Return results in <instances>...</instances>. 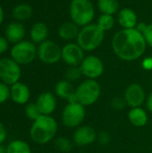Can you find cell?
Listing matches in <instances>:
<instances>
[{
  "instance_id": "obj_1",
  "label": "cell",
  "mask_w": 152,
  "mask_h": 153,
  "mask_svg": "<svg viewBox=\"0 0 152 153\" xmlns=\"http://www.w3.org/2000/svg\"><path fill=\"white\" fill-rule=\"evenodd\" d=\"M114 54L121 60L133 62L141 58L148 47L142 34L136 29H122L112 38Z\"/></svg>"
},
{
  "instance_id": "obj_2",
  "label": "cell",
  "mask_w": 152,
  "mask_h": 153,
  "mask_svg": "<svg viewBox=\"0 0 152 153\" xmlns=\"http://www.w3.org/2000/svg\"><path fill=\"white\" fill-rule=\"evenodd\" d=\"M57 130V122L52 116L41 115L32 122L29 134L33 143L39 145H44L56 138Z\"/></svg>"
},
{
  "instance_id": "obj_3",
  "label": "cell",
  "mask_w": 152,
  "mask_h": 153,
  "mask_svg": "<svg viewBox=\"0 0 152 153\" xmlns=\"http://www.w3.org/2000/svg\"><path fill=\"white\" fill-rule=\"evenodd\" d=\"M105 39V31H103L97 23H90L80 29L76 42L87 52H91L101 46Z\"/></svg>"
},
{
  "instance_id": "obj_4",
  "label": "cell",
  "mask_w": 152,
  "mask_h": 153,
  "mask_svg": "<svg viewBox=\"0 0 152 153\" xmlns=\"http://www.w3.org/2000/svg\"><path fill=\"white\" fill-rule=\"evenodd\" d=\"M69 14L71 21L82 28L92 23L95 17L94 4L90 0H72Z\"/></svg>"
},
{
  "instance_id": "obj_5",
  "label": "cell",
  "mask_w": 152,
  "mask_h": 153,
  "mask_svg": "<svg viewBox=\"0 0 152 153\" xmlns=\"http://www.w3.org/2000/svg\"><path fill=\"white\" fill-rule=\"evenodd\" d=\"M101 92V86L97 80L86 79L75 89V99L84 107H90L99 100Z\"/></svg>"
},
{
  "instance_id": "obj_6",
  "label": "cell",
  "mask_w": 152,
  "mask_h": 153,
  "mask_svg": "<svg viewBox=\"0 0 152 153\" xmlns=\"http://www.w3.org/2000/svg\"><path fill=\"white\" fill-rule=\"evenodd\" d=\"M86 107L81 103L67 102L61 114L63 125L67 128H77L81 126L86 117Z\"/></svg>"
},
{
  "instance_id": "obj_7",
  "label": "cell",
  "mask_w": 152,
  "mask_h": 153,
  "mask_svg": "<svg viewBox=\"0 0 152 153\" xmlns=\"http://www.w3.org/2000/svg\"><path fill=\"white\" fill-rule=\"evenodd\" d=\"M10 56L20 65H29L38 56V48L32 41L22 40L13 46Z\"/></svg>"
},
{
  "instance_id": "obj_8",
  "label": "cell",
  "mask_w": 152,
  "mask_h": 153,
  "mask_svg": "<svg viewBox=\"0 0 152 153\" xmlns=\"http://www.w3.org/2000/svg\"><path fill=\"white\" fill-rule=\"evenodd\" d=\"M22 75L21 65L11 57L0 59V81L9 86L20 82Z\"/></svg>"
},
{
  "instance_id": "obj_9",
  "label": "cell",
  "mask_w": 152,
  "mask_h": 153,
  "mask_svg": "<svg viewBox=\"0 0 152 153\" xmlns=\"http://www.w3.org/2000/svg\"><path fill=\"white\" fill-rule=\"evenodd\" d=\"M38 57L47 65H55L62 59V48L53 40L47 39L38 46Z\"/></svg>"
},
{
  "instance_id": "obj_10",
  "label": "cell",
  "mask_w": 152,
  "mask_h": 153,
  "mask_svg": "<svg viewBox=\"0 0 152 153\" xmlns=\"http://www.w3.org/2000/svg\"><path fill=\"white\" fill-rule=\"evenodd\" d=\"M82 75L87 79L97 80L104 73V63L97 56L90 55L84 57L82 64L80 65Z\"/></svg>"
},
{
  "instance_id": "obj_11",
  "label": "cell",
  "mask_w": 152,
  "mask_h": 153,
  "mask_svg": "<svg viewBox=\"0 0 152 153\" xmlns=\"http://www.w3.org/2000/svg\"><path fill=\"white\" fill-rule=\"evenodd\" d=\"M84 52L77 42H68L62 48V60L68 66H80L85 57Z\"/></svg>"
},
{
  "instance_id": "obj_12",
  "label": "cell",
  "mask_w": 152,
  "mask_h": 153,
  "mask_svg": "<svg viewBox=\"0 0 152 153\" xmlns=\"http://www.w3.org/2000/svg\"><path fill=\"white\" fill-rule=\"evenodd\" d=\"M124 100L130 108L142 107L146 101V92L141 84L133 82L126 87Z\"/></svg>"
},
{
  "instance_id": "obj_13",
  "label": "cell",
  "mask_w": 152,
  "mask_h": 153,
  "mask_svg": "<svg viewBox=\"0 0 152 153\" xmlns=\"http://www.w3.org/2000/svg\"><path fill=\"white\" fill-rule=\"evenodd\" d=\"M98 134L96 130L90 126H81L75 128L73 134V142L79 147H85L97 141Z\"/></svg>"
},
{
  "instance_id": "obj_14",
  "label": "cell",
  "mask_w": 152,
  "mask_h": 153,
  "mask_svg": "<svg viewBox=\"0 0 152 153\" xmlns=\"http://www.w3.org/2000/svg\"><path fill=\"white\" fill-rule=\"evenodd\" d=\"M39 112L43 116H51L57 107L56 96L50 91H44L40 93L35 101Z\"/></svg>"
},
{
  "instance_id": "obj_15",
  "label": "cell",
  "mask_w": 152,
  "mask_h": 153,
  "mask_svg": "<svg viewBox=\"0 0 152 153\" xmlns=\"http://www.w3.org/2000/svg\"><path fill=\"white\" fill-rule=\"evenodd\" d=\"M30 98V91L28 85L18 82L10 86V99L17 105L28 104Z\"/></svg>"
},
{
  "instance_id": "obj_16",
  "label": "cell",
  "mask_w": 152,
  "mask_h": 153,
  "mask_svg": "<svg viewBox=\"0 0 152 153\" xmlns=\"http://www.w3.org/2000/svg\"><path fill=\"white\" fill-rule=\"evenodd\" d=\"M55 94L56 97L62 100H67V102H74L75 99V89L73 88L71 82L67 80L58 81L55 85Z\"/></svg>"
},
{
  "instance_id": "obj_17",
  "label": "cell",
  "mask_w": 152,
  "mask_h": 153,
  "mask_svg": "<svg viewBox=\"0 0 152 153\" xmlns=\"http://www.w3.org/2000/svg\"><path fill=\"white\" fill-rule=\"evenodd\" d=\"M117 22L122 29H133L137 27L138 16L134 10L125 7L119 10L117 14Z\"/></svg>"
},
{
  "instance_id": "obj_18",
  "label": "cell",
  "mask_w": 152,
  "mask_h": 153,
  "mask_svg": "<svg viewBox=\"0 0 152 153\" xmlns=\"http://www.w3.org/2000/svg\"><path fill=\"white\" fill-rule=\"evenodd\" d=\"M25 35V28L20 22H10L5 29V39L13 45L22 41Z\"/></svg>"
},
{
  "instance_id": "obj_19",
  "label": "cell",
  "mask_w": 152,
  "mask_h": 153,
  "mask_svg": "<svg viewBox=\"0 0 152 153\" xmlns=\"http://www.w3.org/2000/svg\"><path fill=\"white\" fill-rule=\"evenodd\" d=\"M127 117H128L129 122L133 126L138 127V128L145 126L149 120V116H148L147 111L142 107L130 108L127 114Z\"/></svg>"
},
{
  "instance_id": "obj_20",
  "label": "cell",
  "mask_w": 152,
  "mask_h": 153,
  "mask_svg": "<svg viewBox=\"0 0 152 153\" xmlns=\"http://www.w3.org/2000/svg\"><path fill=\"white\" fill-rule=\"evenodd\" d=\"M81 27L75 24L73 22L69 21L62 23L58 28V36L66 41H72L76 39L79 34Z\"/></svg>"
},
{
  "instance_id": "obj_21",
  "label": "cell",
  "mask_w": 152,
  "mask_h": 153,
  "mask_svg": "<svg viewBox=\"0 0 152 153\" xmlns=\"http://www.w3.org/2000/svg\"><path fill=\"white\" fill-rule=\"evenodd\" d=\"M48 35V27L45 22H39L34 23L30 30V40L35 44H40L47 40Z\"/></svg>"
},
{
  "instance_id": "obj_22",
  "label": "cell",
  "mask_w": 152,
  "mask_h": 153,
  "mask_svg": "<svg viewBox=\"0 0 152 153\" xmlns=\"http://www.w3.org/2000/svg\"><path fill=\"white\" fill-rule=\"evenodd\" d=\"M33 13V9L30 4L26 3H22L17 5L13 10V17L17 22H23L31 17Z\"/></svg>"
},
{
  "instance_id": "obj_23",
  "label": "cell",
  "mask_w": 152,
  "mask_h": 153,
  "mask_svg": "<svg viewBox=\"0 0 152 153\" xmlns=\"http://www.w3.org/2000/svg\"><path fill=\"white\" fill-rule=\"evenodd\" d=\"M98 8L101 13L114 15L119 11V1L118 0H98Z\"/></svg>"
},
{
  "instance_id": "obj_24",
  "label": "cell",
  "mask_w": 152,
  "mask_h": 153,
  "mask_svg": "<svg viewBox=\"0 0 152 153\" xmlns=\"http://www.w3.org/2000/svg\"><path fill=\"white\" fill-rule=\"evenodd\" d=\"M6 153H32V152L25 141L16 139L6 145Z\"/></svg>"
},
{
  "instance_id": "obj_25",
  "label": "cell",
  "mask_w": 152,
  "mask_h": 153,
  "mask_svg": "<svg viewBox=\"0 0 152 153\" xmlns=\"http://www.w3.org/2000/svg\"><path fill=\"white\" fill-rule=\"evenodd\" d=\"M55 148L60 153H69L73 148V142L65 136L55 138Z\"/></svg>"
},
{
  "instance_id": "obj_26",
  "label": "cell",
  "mask_w": 152,
  "mask_h": 153,
  "mask_svg": "<svg viewBox=\"0 0 152 153\" xmlns=\"http://www.w3.org/2000/svg\"><path fill=\"white\" fill-rule=\"evenodd\" d=\"M115 24H116V19L114 15L111 14L101 13L97 21V25L105 32L112 30Z\"/></svg>"
},
{
  "instance_id": "obj_27",
  "label": "cell",
  "mask_w": 152,
  "mask_h": 153,
  "mask_svg": "<svg viewBox=\"0 0 152 153\" xmlns=\"http://www.w3.org/2000/svg\"><path fill=\"white\" fill-rule=\"evenodd\" d=\"M136 29L142 34L147 45L152 48V23L139 22Z\"/></svg>"
},
{
  "instance_id": "obj_28",
  "label": "cell",
  "mask_w": 152,
  "mask_h": 153,
  "mask_svg": "<svg viewBox=\"0 0 152 153\" xmlns=\"http://www.w3.org/2000/svg\"><path fill=\"white\" fill-rule=\"evenodd\" d=\"M25 115L32 122L35 121L36 119H38L41 116V114H40V112H39V108H38L35 102H30V103L26 104Z\"/></svg>"
},
{
  "instance_id": "obj_29",
  "label": "cell",
  "mask_w": 152,
  "mask_h": 153,
  "mask_svg": "<svg viewBox=\"0 0 152 153\" xmlns=\"http://www.w3.org/2000/svg\"><path fill=\"white\" fill-rule=\"evenodd\" d=\"M82 75L80 66H69L65 72V80L73 82L78 81Z\"/></svg>"
},
{
  "instance_id": "obj_30",
  "label": "cell",
  "mask_w": 152,
  "mask_h": 153,
  "mask_svg": "<svg viewBox=\"0 0 152 153\" xmlns=\"http://www.w3.org/2000/svg\"><path fill=\"white\" fill-rule=\"evenodd\" d=\"M10 99V86L0 82V105Z\"/></svg>"
},
{
  "instance_id": "obj_31",
  "label": "cell",
  "mask_w": 152,
  "mask_h": 153,
  "mask_svg": "<svg viewBox=\"0 0 152 153\" xmlns=\"http://www.w3.org/2000/svg\"><path fill=\"white\" fill-rule=\"evenodd\" d=\"M126 106V103L124 100V98H120V97H115L112 100H111V107L113 108V109L116 110V111H120L123 108H125V107Z\"/></svg>"
},
{
  "instance_id": "obj_32",
  "label": "cell",
  "mask_w": 152,
  "mask_h": 153,
  "mask_svg": "<svg viewBox=\"0 0 152 153\" xmlns=\"http://www.w3.org/2000/svg\"><path fill=\"white\" fill-rule=\"evenodd\" d=\"M97 141L101 144V145H108L110 141H111V136L109 134H108L107 132H101L99 134H98V138Z\"/></svg>"
},
{
  "instance_id": "obj_33",
  "label": "cell",
  "mask_w": 152,
  "mask_h": 153,
  "mask_svg": "<svg viewBox=\"0 0 152 153\" xmlns=\"http://www.w3.org/2000/svg\"><path fill=\"white\" fill-rule=\"evenodd\" d=\"M142 67L145 71H152V56L144 57L142 61Z\"/></svg>"
},
{
  "instance_id": "obj_34",
  "label": "cell",
  "mask_w": 152,
  "mask_h": 153,
  "mask_svg": "<svg viewBox=\"0 0 152 153\" xmlns=\"http://www.w3.org/2000/svg\"><path fill=\"white\" fill-rule=\"evenodd\" d=\"M9 42L7 41V39L4 37L0 36V55L4 54V52L7 51L8 47H9Z\"/></svg>"
},
{
  "instance_id": "obj_35",
  "label": "cell",
  "mask_w": 152,
  "mask_h": 153,
  "mask_svg": "<svg viewBox=\"0 0 152 153\" xmlns=\"http://www.w3.org/2000/svg\"><path fill=\"white\" fill-rule=\"evenodd\" d=\"M7 137V131L4 125L0 121V144H3Z\"/></svg>"
},
{
  "instance_id": "obj_36",
  "label": "cell",
  "mask_w": 152,
  "mask_h": 153,
  "mask_svg": "<svg viewBox=\"0 0 152 153\" xmlns=\"http://www.w3.org/2000/svg\"><path fill=\"white\" fill-rule=\"evenodd\" d=\"M145 103H146V108H147V109H148L151 113H152V91L149 94V96L146 98Z\"/></svg>"
},
{
  "instance_id": "obj_37",
  "label": "cell",
  "mask_w": 152,
  "mask_h": 153,
  "mask_svg": "<svg viewBox=\"0 0 152 153\" xmlns=\"http://www.w3.org/2000/svg\"><path fill=\"white\" fill-rule=\"evenodd\" d=\"M3 21H4V11H3L2 6L0 5V26L3 23Z\"/></svg>"
},
{
  "instance_id": "obj_38",
  "label": "cell",
  "mask_w": 152,
  "mask_h": 153,
  "mask_svg": "<svg viewBox=\"0 0 152 153\" xmlns=\"http://www.w3.org/2000/svg\"><path fill=\"white\" fill-rule=\"evenodd\" d=\"M0 153H6V146L4 144H0Z\"/></svg>"
}]
</instances>
